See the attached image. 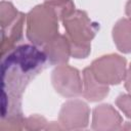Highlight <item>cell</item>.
I'll return each mask as SVG.
<instances>
[{
	"label": "cell",
	"instance_id": "8992f818",
	"mask_svg": "<svg viewBox=\"0 0 131 131\" xmlns=\"http://www.w3.org/2000/svg\"><path fill=\"white\" fill-rule=\"evenodd\" d=\"M89 115L90 110L87 103L80 99H71L62 104L58 122L66 130L83 129L88 126Z\"/></svg>",
	"mask_w": 131,
	"mask_h": 131
},
{
	"label": "cell",
	"instance_id": "52a82bcc",
	"mask_svg": "<svg viewBox=\"0 0 131 131\" xmlns=\"http://www.w3.org/2000/svg\"><path fill=\"white\" fill-rule=\"evenodd\" d=\"M123 120L121 115L111 104H100L93 110L92 128L95 130H119Z\"/></svg>",
	"mask_w": 131,
	"mask_h": 131
},
{
	"label": "cell",
	"instance_id": "d6986e66",
	"mask_svg": "<svg viewBox=\"0 0 131 131\" xmlns=\"http://www.w3.org/2000/svg\"><path fill=\"white\" fill-rule=\"evenodd\" d=\"M126 125H127V127H123L122 129H131V125H130V123H126Z\"/></svg>",
	"mask_w": 131,
	"mask_h": 131
},
{
	"label": "cell",
	"instance_id": "ac0fdd59",
	"mask_svg": "<svg viewBox=\"0 0 131 131\" xmlns=\"http://www.w3.org/2000/svg\"><path fill=\"white\" fill-rule=\"evenodd\" d=\"M125 11H126V14H127L128 16H130V17H131V0H129V1L127 2Z\"/></svg>",
	"mask_w": 131,
	"mask_h": 131
},
{
	"label": "cell",
	"instance_id": "7a4b0ae2",
	"mask_svg": "<svg viewBox=\"0 0 131 131\" xmlns=\"http://www.w3.org/2000/svg\"><path fill=\"white\" fill-rule=\"evenodd\" d=\"M66 36L71 45V54L75 58H85L91 51V41L99 27L83 10H75L62 20Z\"/></svg>",
	"mask_w": 131,
	"mask_h": 131
},
{
	"label": "cell",
	"instance_id": "2e32d148",
	"mask_svg": "<svg viewBox=\"0 0 131 131\" xmlns=\"http://www.w3.org/2000/svg\"><path fill=\"white\" fill-rule=\"evenodd\" d=\"M117 106L131 119V94H121L116 100Z\"/></svg>",
	"mask_w": 131,
	"mask_h": 131
},
{
	"label": "cell",
	"instance_id": "4fadbf2b",
	"mask_svg": "<svg viewBox=\"0 0 131 131\" xmlns=\"http://www.w3.org/2000/svg\"><path fill=\"white\" fill-rule=\"evenodd\" d=\"M19 12L10 2L2 1L0 5V24L1 28L9 26L12 24L20 14Z\"/></svg>",
	"mask_w": 131,
	"mask_h": 131
},
{
	"label": "cell",
	"instance_id": "ba28073f",
	"mask_svg": "<svg viewBox=\"0 0 131 131\" xmlns=\"http://www.w3.org/2000/svg\"><path fill=\"white\" fill-rule=\"evenodd\" d=\"M43 51L47 60L51 64H64L68 62L71 54V45L66 35L57 34L45 45Z\"/></svg>",
	"mask_w": 131,
	"mask_h": 131
},
{
	"label": "cell",
	"instance_id": "e0dca14e",
	"mask_svg": "<svg viewBox=\"0 0 131 131\" xmlns=\"http://www.w3.org/2000/svg\"><path fill=\"white\" fill-rule=\"evenodd\" d=\"M124 80H125V87H126V89L129 92H131V64H130L129 69L126 72V76H125Z\"/></svg>",
	"mask_w": 131,
	"mask_h": 131
},
{
	"label": "cell",
	"instance_id": "9c48e42d",
	"mask_svg": "<svg viewBox=\"0 0 131 131\" xmlns=\"http://www.w3.org/2000/svg\"><path fill=\"white\" fill-rule=\"evenodd\" d=\"M27 15L23 12L9 26L2 28V42H1V55L2 57L14 49L15 45L20 41L23 37L24 23Z\"/></svg>",
	"mask_w": 131,
	"mask_h": 131
},
{
	"label": "cell",
	"instance_id": "6da1fadb",
	"mask_svg": "<svg viewBox=\"0 0 131 131\" xmlns=\"http://www.w3.org/2000/svg\"><path fill=\"white\" fill-rule=\"evenodd\" d=\"M47 57L36 45H20L2 60V118L21 115V94L44 68Z\"/></svg>",
	"mask_w": 131,
	"mask_h": 131
},
{
	"label": "cell",
	"instance_id": "9a60e30c",
	"mask_svg": "<svg viewBox=\"0 0 131 131\" xmlns=\"http://www.w3.org/2000/svg\"><path fill=\"white\" fill-rule=\"evenodd\" d=\"M48 126V122L44 117L39 115H33L25 119V129L27 130H41L46 129Z\"/></svg>",
	"mask_w": 131,
	"mask_h": 131
},
{
	"label": "cell",
	"instance_id": "30bf717a",
	"mask_svg": "<svg viewBox=\"0 0 131 131\" xmlns=\"http://www.w3.org/2000/svg\"><path fill=\"white\" fill-rule=\"evenodd\" d=\"M108 85L99 82L92 74L90 68L83 71V96L89 101H98L108 94Z\"/></svg>",
	"mask_w": 131,
	"mask_h": 131
},
{
	"label": "cell",
	"instance_id": "3957f363",
	"mask_svg": "<svg viewBox=\"0 0 131 131\" xmlns=\"http://www.w3.org/2000/svg\"><path fill=\"white\" fill-rule=\"evenodd\" d=\"M58 18L44 2L32 8L26 16V34L36 46H43L58 34Z\"/></svg>",
	"mask_w": 131,
	"mask_h": 131
},
{
	"label": "cell",
	"instance_id": "8fae6325",
	"mask_svg": "<svg viewBox=\"0 0 131 131\" xmlns=\"http://www.w3.org/2000/svg\"><path fill=\"white\" fill-rule=\"evenodd\" d=\"M113 39L121 52H131V17L121 18L116 23L113 28Z\"/></svg>",
	"mask_w": 131,
	"mask_h": 131
},
{
	"label": "cell",
	"instance_id": "7c38bea8",
	"mask_svg": "<svg viewBox=\"0 0 131 131\" xmlns=\"http://www.w3.org/2000/svg\"><path fill=\"white\" fill-rule=\"evenodd\" d=\"M45 3L54 11L57 18L61 21L76 10L73 0H46Z\"/></svg>",
	"mask_w": 131,
	"mask_h": 131
},
{
	"label": "cell",
	"instance_id": "5bb4252c",
	"mask_svg": "<svg viewBox=\"0 0 131 131\" xmlns=\"http://www.w3.org/2000/svg\"><path fill=\"white\" fill-rule=\"evenodd\" d=\"M25 119L26 118H24L23 115L10 116V117L2 118L0 129L2 131H7V130H21L23 128H25Z\"/></svg>",
	"mask_w": 131,
	"mask_h": 131
},
{
	"label": "cell",
	"instance_id": "277c9868",
	"mask_svg": "<svg viewBox=\"0 0 131 131\" xmlns=\"http://www.w3.org/2000/svg\"><path fill=\"white\" fill-rule=\"evenodd\" d=\"M93 76L102 84L116 85L126 76V59L116 53L106 54L92 61L89 67Z\"/></svg>",
	"mask_w": 131,
	"mask_h": 131
},
{
	"label": "cell",
	"instance_id": "5b68a950",
	"mask_svg": "<svg viewBox=\"0 0 131 131\" xmlns=\"http://www.w3.org/2000/svg\"><path fill=\"white\" fill-rule=\"evenodd\" d=\"M51 81L56 92L64 97H77L83 92V82L79 71L66 63L57 66L52 71Z\"/></svg>",
	"mask_w": 131,
	"mask_h": 131
}]
</instances>
